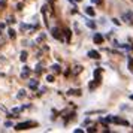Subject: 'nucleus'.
<instances>
[{"instance_id":"12","label":"nucleus","mask_w":133,"mask_h":133,"mask_svg":"<svg viewBox=\"0 0 133 133\" xmlns=\"http://www.w3.org/2000/svg\"><path fill=\"white\" fill-rule=\"evenodd\" d=\"M8 33H9V37H11V39H15V36H17V35H15V31H14L12 29H9V31H8Z\"/></svg>"},{"instance_id":"21","label":"nucleus","mask_w":133,"mask_h":133,"mask_svg":"<svg viewBox=\"0 0 133 133\" xmlns=\"http://www.w3.org/2000/svg\"><path fill=\"white\" fill-rule=\"evenodd\" d=\"M0 6H6V0H0Z\"/></svg>"},{"instance_id":"20","label":"nucleus","mask_w":133,"mask_h":133,"mask_svg":"<svg viewBox=\"0 0 133 133\" xmlns=\"http://www.w3.org/2000/svg\"><path fill=\"white\" fill-rule=\"evenodd\" d=\"M81 70H82V67H81V66H76V67H75V70H73V73H79Z\"/></svg>"},{"instance_id":"22","label":"nucleus","mask_w":133,"mask_h":133,"mask_svg":"<svg viewBox=\"0 0 133 133\" xmlns=\"http://www.w3.org/2000/svg\"><path fill=\"white\" fill-rule=\"evenodd\" d=\"M93 3H100V0H91Z\"/></svg>"},{"instance_id":"24","label":"nucleus","mask_w":133,"mask_h":133,"mask_svg":"<svg viewBox=\"0 0 133 133\" xmlns=\"http://www.w3.org/2000/svg\"><path fill=\"white\" fill-rule=\"evenodd\" d=\"M76 2H81V0H76Z\"/></svg>"},{"instance_id":"9","label":"nucleus","mask_w":133,"mask_h":133,"mask_svg":"<svg viewBox=\"0 0 133 133\" xmlns=\"http://www.w3.org/2000/svg\"><path fill=\"white\" fill-rule=\"evenodd\" d=\"M85 12H87V15H90V17H94V11H93V8H85Z\"/></svg>"},{"instance_id":"17","label":"nucleus","mask_w":133,"mask_h":133,"mask_svg":"<svg viewBox=\"0 0 133 133\" xmlns=\"http://www.w3.org/2000/svg\"><path fill=\"white\" fill-rule=\"evenodd\" d=\"M129 69L133 70V58H129Z\"/></svg>"},{"instance_id":"13","label":"nucleus","mask_w":133,"mask_h":133,"mask_svg":"<svg viewBox=\"0 0 133 133\" xmlns=\"http://www.w3.org/2000/svg\"><path fill=\"white\" fill-rule=\"evenodd\" d=\"M19 58H21V61H25V60H27V52H25V51H23Z\"/></svg>"},{"instance_id":"5","label":"nucleus","mask_w":133,"mask_h":133,"mask_svg":"<svg viewBox=\"0 0 133 133\" xmlns=\"http://www.w3.org/2000/svg\"><path fill=\"white\" fill-rule=\"evenodd\" d=\"M52 37L54 39H61V33L58 29H52Z\"/></svg>"},{"instance_id":"7","label":"nucleus","mask_w":133,"mask_h":133,"mask_svg":"<svg viewBox=\"0 0 133 133\" xmlns=\"http://www.w3.org/2000/svg\"><path fill=\"white\" fill-rule=\"evenodd\" d=\"M29 75H30V69L29 67H24V70L21 72V76L23 78H29Z\"/></svg>"},{"instance_id":"10","label":"nucleus","mask_w":133,"mask_h":133,"mask_svg":"<svg viewBox=\"0 0 133 133\" xmlns=\"http://www.w3.org/2000/svg\"><path fill=\"white\" fill-rule=\"evenodd\" d=\"M67 94H70V96H72V94L79 96V94H81V91H79V90H69V91H67Z\"/></svg>"},{"instance_id":"6","label":"nucleus","mask_w":133,"mask_h":133,"mask_svg":"<svg viewBox=\"0 0 133 133\" xmlns=\"http://www.w3.org/2000/svg\"><path fill=\"white\" fill-rule=\"evenodd\" d=\"M100 75H102V70H100V69H96V70H94V81L100 82Z\"/></svg>"},{"instance_id":"3","label":"nucleus","mask_w":133,"mask_h":133,"mask_svg":"<svg viewBox=\"0 0 133 133\" xmlns=\"http://www.w3.org/2000/svg\"><path fill=\"white\" fill-rule=\"evenodd\" d=\"M88 57L90 58H94V60H99L100 58V54L97 51H88Z\"/></svg>"},{"instance_id":"14","label":"nucleus","mask_w":133,"mask_h":133,"mask_svg":"<svg viewBox=\"0 0 133 133\" xmlns=\"http://www.w3.org/2000/svg\"><path fill=\"white\" fill-rule=\"evenodd\" d=\"M64 35H66V41L69 42V41H70V30H67L66 29V30H64Z\"/></svg>"},{"instance_id":"16","label":"nucleus","mask_w":133,"mask_h":133,"mask_svg":"<svg viewBox=\"0 0 133 133\" xmlns=\"http://www.w3.org/2000/svg\"><path fill=\"white\" fill-rule=\"evenodd\" d=\"M87 25H88L90 29H94V27H96V24H94L93 21H87Z\"/></svg>"},{"instance_id":"1","label":"nucleus","mask_w":133,"mask_h":133,"mask_svg":"<svg viewBox=\"0 0 133 133\" xmlns=\"http://www.w3.org/2000/svg\"><path fill=\"white\" fill-rule=\"evenodd\" d=\"M33 126H36L35 121H25V123H19V124H17L15 129H17V130H27V129H30V127H33Z\"/></svg>"},{"instance_id":"4","label":"nucleus","mask_w":133,"mask_h":133,"mask_svg":"<svg viewBox=\"0 0 133 133\" xmlns=\"http://www.w3.org/2000/svg\"><path fill=\"white\" fill-rule=\"evenodd\" d=\"M93 41H94L96 43H102L103 42V36L100 35V33H96V35H94V37H93Z\"/></svg>"},{"instance_id":"23","label":"nucleus","mask_w":133,"mask_h":133,"mask_svg":"<svg viewBox=\"0 0 133 133\" xmlns=\"http://www.w3.org/2000/svg\"><path fill=\"white\" fill-rule=\"evenodd\" d=\"M130 99H132V100H133V94H132V96H130Z\"/></svg>"},{"instance_id":"2","label":"nucleus","mask_w":133,"mask_h":133,"mask_svg":"<svg viewBox=\"0 0 133 133\" xmlns=\"http://www.w3.org/2000/svg\"><path fill=\"white\" fill-rule=\"evenodd\" d=\"M111 123H115V124H121V126H129V123L126 120H123L120 117H108Z\"/></svg>"},{"instance_id":"19","label":"nucleus","mask_w":133,"mask_h":133,"mask_svg":"<svg viewBox=\"0 0 133 133\" xmlns=\"http://www.w3.org/2000/svg\"><path fill=\"white\" fill-rule=\"evenodd\" d=\"M46 81H48V82H54V76H52V75H48V76H46Z\"/></svg>"},{"instance_id":"11","label":"nucleus","mask_w":133,"mask_h":133,"mask_svg":"<svg viewBox=\"0 0 133 133\" xmlns=\"http://www.w3.org/2000/svg\"><path fill=\"white\" fill-rule=\"evenodd\" d=\"M18 99H23V97H25V90H19V93H18Z\"/></svg>"},{"instance_id":"8","label":"nucleus","mask_w":133,"mask_h":133,"mask_svg":"<svg viewBox=\"0 0 133 133\" xmlns=\"http://www.w3.org/2000/svg\"><path fill=\"white\" fill-rule=\"evenodd\" d=\"M37 87H39V82L35 81V79H31V81H30V88H31V90H36Z\"/></svg>"},{"instance_id":"15","label":"nucleus","mask_w":133,"mask_h":133,"mask_svg":"<svg viewBox=\"0 0 133 133\" xmlns=\"http://www.w3.org/2000/svg\"><path fill=\"white\" fill-rule=\"evenodd\" d=\"M124 19H133V14H124Z\"/></svg>"},{"instance_id":"18","label":"nucleus","mask_w":133,"mask_h":133,"mask_svg":"<svg viewBox=\"0 0 133 133\" xmlns=\"http://www.w3.org/2000/svg\"><path fill=\"white\" fill-rule=\"evenodd\" d=\"M51 69H52L54 72H58V70H60V66H58V64H54V66L51 67Z\"/></svg>"}]
</instances>
